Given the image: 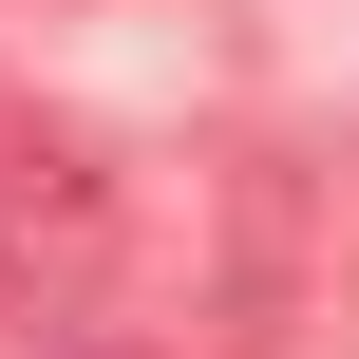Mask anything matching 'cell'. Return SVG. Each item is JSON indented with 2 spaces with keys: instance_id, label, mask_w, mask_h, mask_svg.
<instances>
[{
  "instance_id": "1",
  "label": "cell",
  "mask_w": 359,
  "mask_h": 359,
  "mask_svg": "<svg viewBox=\"0 0 359 359\" xmlns=\"http://www.w3.org/2000/svg\"><path fill=\"white\" fill-rule=\"evenodd\" d=\"M95 246H114V170H95V133L38 114V95H0V303L76 284Z\"/></svg>"
},
{
  "instance_id": "2",
  "label": "cell",
  "mask_w": 359,
  "mask_h": 359,
  "mask_svg": "<svg viewBox=\"0 0 359 359\" xmlns=\"http://www.w3.org/2000/svg\"><path fill=\"white\" fill-rule=\"evenodd\" d=\"M38 359H151V341H38Z\"/></svg>"
}]
</instances>
